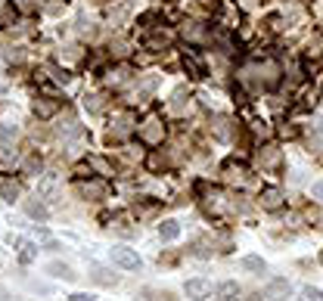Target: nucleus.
Segmentation results:
<instances>
[{
    "label": "nucleus",
    "mask_w": 323,
    "mask_h": 301,
    "mask_svg": "<svg viewBox=\"0 0 323 301\" xmlns=\"http://www.w3.org/2000/svg\"><path fill=\"white\" fill-rule=\"evenodd\" d=\"M112 261L118 264V267H124V270H140V264H143L137 252L121 249V245H118V249H112Z\"/></svg>",
    "instance_id": "1"
},
{
    "label": "nucleus",
    "mask_w": 323,
    "mask_h": 301,
    "mask_svg": "<svg viewBox=\"0 0 323 301\" xmlns=\"http://www.w3.org/2000/svg\"><path fill=\"white\" fill-rule=\"evenodd\" d=\"M289 295H292V286H289L286 279H274L271 286L264 289V298H267V301H286Z\"/></svg>",
    "instance_id": "2"
},
{
    "label": "nucleus",
    "mask_w": 323,
    "mask_h": 301,
    "mask_svg": "<svg viewBox=\"0 0 323 301\" xmlns=\"http://www.w3.org/2000/svg\"><path fill=\"white\" fill-rule=\"evenodd\" d=\"M208 292H211V286L205 279H190L187 282V298H193V301H202Z\"/></svg>",
    "instance_id": "3"
},
{
    "label": "nucleus",
    "mask_w": 323,
    "mask_h": 301,
    "mask_svg": "<svg viewBox=\"0 0 323 301\" xmlns=\"http://www.w3.org/2000/svg\"><path fill=\"white\" fill-rule=\"evenodd\" d=\"M218 295H221V301H239V286L236 282H221Z\"/></svg>",
    "instance_id": "4"
},
{
    "label": "nucleus",
    "mask_w": 323,
    "mask_h": 301,
    "mask_svg": "<svg viewBox=\"0 0 323 301\" xmlns=\"http://www.w3.org/2000/svg\"><path fill=\"white\" fill-rule=\"evenodd\" d=\"M158 233H162V239H177V236H181V227H177L174 221H165L158 227Z\"/></svg>",
    "instance_id": "5"
},
{
    "label": "nucleus",
    "mask_w": 323,
    "mask_h": 301,
    "mask_svg": "<svg viewBox=\"0 0 323 301\" xmlns=\"http://www.w3.org/2000/svg\"><path fill=\"white\" fill-rule=\"evenodd\" d=\"M264 208H271V211L280 208V192H277V189H267V192H264Z\"/></svg>",
    "instance_id": "6"
},
{
    "label": "nucleus",
    "mask_w": 323,
    "mask_h": 301,
    "mask_svg": "<svg viewBox=\"0 0 323 301\" xmlns=\"http://www.w3.org/2000/svg\"><path fill=\"white\" fill-rule=\"evenodd\" d=\"M25 211H28L31 218H41V221L47 218V208H44V205H34V202H28V205H25Z\"/></svg>",
    "instance_id": "7"
},
{
    "label": "nucleus",
    "mask_w": 323,
    "mask_h": 301,
    "mask_svg": "<svg viewBox=\"0 0 323 301\" xmlns=\"http://www.w3.org/2000/svg\"><path fill=\"white\" fill-rule=\"evenodd\" d=\"M243 267H249V270H264V261H261V258H243Z\"/></svg>",
    "instance_id": "8"
},
{
    "label": "nucleus",
    "mask_w": 323,
    "mask_h": 301,
    "mask_svg": "<svg viewBox=\"0 0 323 301\" xmlns=\"http://www.w3.org/2000/svg\"><path fill=\"white\" fill-rule=\"evenodd\" d=\"M301 298H304V301H323V292H317V289H311V286H308V289L301 292Z\"/></svg>",
    "instance_id": "9"
},
{
    "label": "nucleus",
    "mask_w": 323,
    "mask_h": 301,
    "mask_svg": "<svg viewBox=\"0 0 323 301\" xmlns=\"http://www.w3.org/2000/svg\"><path fill=\"white\" fill-rule=\"evenodd\" d=\"M53 273H56V276H62V279H75V273H71L68 267H59V264H53V267H50Z\"/></svg>",
    "instance_id": "10"
},
{
    "label": "nucleus",
    "mask_w": 323,
    "mask_h": 301,
    "mask_svg": "<svg viewBox=\"0 0 323 301\" xmlns=\"http://www.w3.org/2000/svg\"><path fill=\"white\" fill-rule=\"evenodd\" d=\"M0 192H4L7 199H13L16 192H19V186H16V183H0Z\"/></svg>",
    "instance_id": "11"
},
{
    "label": "nucleus",
    "mask_w": 323,
    "mask_h": 301,
    "mask_svg": "<svg viewBox=\"0 0 323 301\" xmlns=\"http://www.w3.org/2000/svg\"><path fill=\"white\" fill-rule=\"evenodd\" d=\"M97 279H100V282H112V286L118 282V276H115V273L109 276V270H97Z\"/></svg>",
    "instance_id": "12"
},
{
    "label": "nucleus",
    "mask_w": 323,
    "mask_h": 301,
    "mask_svg": "<svg viewBox=\"0 0 323 301\" xmlns=\"http://www.w3.org/2000/svg\"><path fill=\"white\" fill-rule=\"evenodd\" d=\"M31 255H34V245L28 242V245H25V252H22V264H28V261H31Z\"/></svg>",
    "instance_id": "13"
},
{
    "label": "nucleus",
    "mask_w": 323,
    "mask_h": 301,
    "mask_svg": "<svg viewBox=\"0 0 323 301\" xmlns=\"http://www.w3.org/2000/svg\"><path fill=\"white\" fill-rule=\"evenodd\" d=\"M68 301H94V298H91V295H84V292H75V295H71Z\"/></svg>",
    "instance_id": "14"
},
{
    "label": "nucleus",
    "mask_w": 323,
    "mask_h": 301,
    "mask_svg": "<svg viewBox=\"0 0 323 301\" xmlns=\"http://www.w3.org/2000/svg\"><path fill=\"white\" fill-rule=\"evenodd\" d=\"M314 196H323V183H317V186H314Z\"/></svg>",
    "instance_id": "15"
},
{
    "label": "nucleus",
    "mask_w": 323,
    "mask_h": 301,
    "mask_svg": "<svg viewBox=\"0 0 323 301\" xmlns=\"http://www.w3.org/2000/svg\"><path fill=\"white\" fill-rule=\"evenodd\" d=\"M0 90H4V87H0Z\"/></svg>",
    "instance_id": "16"
}]
</instances>
